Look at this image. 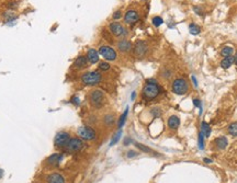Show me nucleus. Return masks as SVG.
<instances>
[{
    "instance_id": "6ab92c4d",
    "label": "nucleus",
    "mask_w": 237,
    "mask_h": 183,
    "mask_svg": "<svg viewBox=\"0 0 237 183\" xmlns=\"http://www.w3.org/2000/svg\"><path fill=\"white\" fill-rule=\"evenodd\" d=\"M235 59H234V56H227V57H224L223 59L221 60V67L223 69H228L231 66L234 64Z\"/></svg>"
},
{
    "instance_id": "a211bd4d",
    "label": "nucleus",
    "mask_w": 237,
    "mask_h": 183,
    "mask_svg": "<svg viewBox=\"0 0 237 183\" xmlns=\"http://www.w3.org/2000/svg\"><path fill=\"white\" fill-rule=\"evenodd\" d=\"M214 145H215V147L217 148V149L223 150V149H225V148L227 147V145H228V140H227V138L225 136H220L214 139Z\"/></svg>"
},
{
    "instance_id": "aec40b11",
    "label": "nucleus",
    "mask_w": 237,
    "mask_h": 183,
    "mask_svg": "<svg viewBox=\"0 0 237 183\" xmlns=\"http://www.w3.org/2000/svg\"><path fill=\"white\" fill-rule=\"evenodd\" d=\"M115 123V115L112 113H108L103 116V124L106 126H112Z\"/></svg>"
},
{
    "instance_id": "ddd939ff",
    "label": "nucleus",
    "mask_w": 237,
    "mask_h": 183,
    "mask_svg": "<svg viewBox=\"0 0 237 183\" xmlns=\"http://www.w3.org/2000/svg\"><path fill=\"white\" fill-rule=\"evenodd\" d=\"M117 48L120 51L121 53H126L131 52L133 49V44L131 43V41H128L126 38H123V40H120V41L117 43Z\"/></svg>"
},
{
    "instance_id": "c9c22d12",
    "label": "nucleus",
    "mask_w": 237,
    "mask_h": 183,
    "mask_svg": "<svg viewBox=\"0 0 237 183\" xmlns=\"http://www.w3.org/2000/svg\"><path fill=\"white\" fill-rule=\"evenodd\" d=\"M138 155H139V153L136 150H128L127 153H126V157L131 159V158H135V157H137Z\"/></svg>"
},
{
    "instance_id": "423d86ee",
    "label": "nucleus",
    "mask_w": 237,
    "mask_h": 183,
    "mask_svg": "<svg viewBox=\"0 0 237 183\" xmlns=\"http://www.w3.org/2000/svg\"><path fill=\"white\" fill-rule=\"evenodd\" d=\"M109 32L115 37H126L128 35V30L119 22H111L109 24Z\"/></svg>"
},
{
    "instance_id": "9b49d317",
    "label": "nucleus",
    "mask_w": 237,
    "mask_h": 183,
    "mask_svg": "<svg viewBox=\"0 0 237 183\" xmlns=\"http://www.w3.org/2000/svg\"><path fill=\"white\" fill-rule=\"evenodd\" d=\"M139 20V14L136 10L130 9L124 14V22L127 25H134Z\"/></svg>"
},
{
    "instance_id": "a878e982",
    "label": "nucleus",
    "mask_w": 237,
    "mask_h": 183,
    "mask_svg": "<svg viewBox=\"0 0 237 183\" xmlns=\"http://www.w3.org/2000/svg\"><path fill=\"white\" fill-rule=\"evenodd\" d=\"M189 31H190V34H192V35H198V34L201 33V27L198 24L192 23V24L189 25Z\"/></svg>"
},
{
    "instance_id": "1a4fd4ad",
    "label": "nucleus",
    "mask_w": 237,
    "mask_h": 183,
    "mask_svg": "<svg viewBox=\"0 0 237 183\" xmlns=\"http://www.w3.org/2000/svg\"><path fill=\"white\" fill-rule=\"evenodd\" d=\"M84 147V140L81 138H79V137H74V138H70L69 143L67 144L66 150L70 153H74L80 151Z\"/></svg>"
},
{
    "instance_id": "72a5a7b5",
    "label": "nucleus",
    "mask_w": 237,
    "mask_h": 183,
    "mask_svg": "<svg viewBox=\"0 0 237 183\" xmlns=\"http://www.w3.org/2000/svg\"><path fill=\"white\" fill-rule=\"evenodd\" d=\"M70 103L74 104L75 107H79L80 105V99L78 96H73L70 98Z\"/></svg>"
},
{
    "instance_id": "58836bf2",
    "label": "nucleus",
    "mask_w": 237,
    "mask_h": 183,
    "mask_svg": "<svg viewBox=\"0 0 237 183\" xmlns=\"http://www.w3.org/2000/svg\"><path fill=\"white\" fill-rule=\"evenodd\" d=\"M193 10H194V12H196V14H199V16H202V14H203V11H202V9L200 8L199 5L194 7Z\"/></svg>"
},
{
    "instance_id": "f8f14e48",
    "label": "nucleus",
    "mask_w": 237,
    "mask_h": 183,
    "mask_svg": "<svg viewBox=\"0 0 237 183\" xmlns=\"http://www.w3.org/2000/svg\"><path fill=\"white\" fill-rule=\"evenodd\" d=\"M64 158V155L62 153H55L53 155H51L49 157H47V159L45 160V164L47 166H51V167H56L62 162Z\"/></svg>"
},
{
    "instance_id": "79ce46f5",
    "label": "nucleus",
    "mask_w": 237,
    "mask_h": 183,
    "mask_svg": "<svg viewBox=\"0 0 237 183\" xmlns=\"http://www.w3.org/2000/svg\"><path fill=\"white\" fill-rule=\"evenodd\" d=\"M203 161H204L205 164H212L213 160H212V159H210V158H204V159H203Z\"/></svg>"
},
{
    "instance_id": "4468645a",
    "label": "nucleus",
    "mask_w": 237,
    "mask_h": 183,
    "mask_svg": "<svg viewBox=\"0 0 237 183\" xmlns=\"http://www.w3.org/2000/svg\"><path fill=\"white\" fill-rule=\"evenodd\" d=\"M88 64H89V62H88L87 57L84 56V55H80V56H78L75 59L74 64H73V67L75 69H77V70H82V69L87 68Z\"/></svg>"
},
{
    "instance_id": "2eb2a0df",
    "label": "nucleus",
    "mask_w": 237,
    "mask_h": 183,
    "mask_svg": "<svg viewBox=\"0 0 237 183\" xmlns=\"http://www.w3.org/2000/svg\"><path fill=\"white\" fill-rule=\"evenodd\" d=\"M45 181H46V183H66L65 177L57 172L47 174L46 178H45Z\"/></svg>"
},
{
    "instance_id": "a19ab883",
    "label": "nucleus",
    "mask_w": 237,
    "mask_h": 183,
    "mask_svg": "<svg viewBox=\"0 0 237 183\" xmlns=\"http://www.w3.org/2000/svg\"><path fill=\"white\" fill-rule=\"evenodd\" d=\"M191 80H192V82H193V85L194 87H198V81H196V78L194 76H191Z\"/></svg>"
},
{
    "instance_id": "393cba45",
    "label": "nucleus",
    "mask_w": 237,
    "mask_h": 183,
    "mask_svg": "<svg viewBox=\"0 0 237 183\" xmlns=\"http://www.w3.org/2000/svg\"><path fill=\"white\" fill-rule=\"evenodd\" d=\"M171 76H172V70L171 69H169V68H163L161 69V71H160V77L163 78V79H165V80H168V79H170L171 78Z\"/></svg>"
},
{
    "instance_id": "6e6552de",
    "label": "nucleus",
    "mask_w": 237,
    "mask_h": 183,
    "mask_svg": "<svg viewBox=\"0 0 237 183\" xmlns=\"http://www.w3.org/2000/svg\"><path fill=\"white\" fill-rule=\"evenodd\" d=\"M69 140H70V134L69 133H67V132H59V133L56 134V136L54 138V145L58 149H63V148H66Z\"/></svg>"
},
{
    "instance_id": "e433bc0d",
    "label": "nucleus",
    "mask_w": 237,
    "mask_h": 183,
    "mask_svg": "<svg viewBox=\"0 0 237 183\" xmlns=\"http://www.w3.org/2000/svg\"><path fill=\"white\" fill-rule=\"evenodd\" d=\"M193 105L196 107H199L200 109V114L202 113V104H201V101H200V99H193Z\"/></svg>"
},
{
    "instance_id": "dca6fc26",
    "label": "nucleus",
    "mask_w": 237,
    "mask_h": 183,
    "mask_svg": "<svg viewBox=\"0 0 237 183\" xmlns=\"http://www.w3.org/2000/svg\"><path fill=\"white\" fill-rule=\"evenodd\" d=\"M86 57H87L89 64H92V65H95V64L99 63V59H100V55H99V52L97 51V49L89 48V49H88V52H87V55H86Z\"/></svg>"
},
{
    "instance_id": "a18cd8bd",
    "label": "nucleus",
    "mask_w": 237,
    "mask_h": 183,
    "mask_svg": "<svg viewBox=\"0 0 237 183\" xmlns=\"http://www.w3.org/2000/svg\"><path fill=\"white\" fill-rule=\"evenodd\" d=\"M2 175H3V170H2V169H0V179L2 178Z\"/></svg>"
},
{
    "instance_id": "5701e85b",
    "label": "nucleus",
    "mask_w": 237,
    "mask_h": 183,
    "mask_svg": "<svg viewBox=\"0 0 237 183\" xmlns=\"http://www.w3.org/2000/svg\"><path fill=\"white\" fill-rule=\"evenodd\" d=\"M135 144V147L138 148L139 150L142 151V153H155V151L153 150V149H150L149 147H147V146H145L143 145V144H141V143H134Z\"/></svg>"
},
{
    "instance_id": "4c0bfd02",
    "label": "nucleus",
    "mask_w": 237,
    "mask_h": 183,
    "mask_svg": "<svg viewBox=\"0 0 237 183\" xmlns=\"http://www.w3.org/2000/svg\"><path fill=\"white\" fill-rule=\"evenodd\" d=\"M16 7H18V2H16V1H10V2H8L9 9H16Z\"/></svg>"
},
{
    "instance_id": "412c9836",
    "label": "nucleus",
    "mask_w": 237,
    "mask_h": 183,
    "mask_svg": "<svg viewBox=\"0 0 237 183\" xmlns=\"http://www.w3.org/2000/svg\"><path fill=\"white\" fill-rule=\"evenodd\" d=\"M127 115H128V107L125 109V111L123 112V114L120 116V118H119V122H117V128L121 129L123 127V125L125 124L126 122V118H127Z\"/></svg>"
},
{
    "instance_id": "f3484780",
    "label": "nucleus",
    "mask_w": 237,
    "mask_h": 183,
    "mask_svg": "<svg viewBox=\"0 0 237 183\" xmlns=\"http://www.w3.org/2000/svg\"><path fill=\"white\" fill-rule=\"evenodd\" d=\"M167 125H168L169 129H171V131H176L180 125L179 116H177V115H171V116H169L168 121H167Z\"/></svg>"
},
{
    "instance_id": "f257e3e1",
    "label": "nucleus",
    "mask_w": 237,
    "mask_h": 183,
    "mask_svg": "<svg viewBox=\"0 0 237 183\" xmlns=\"http://www.w3.org/2000/svg\"><path fill=\"white\" fill-rule=\"evenodd\" d=\"M163 92V89L155 79L146 80V83L142 89V99L143 101L149 102L158 98V96Z\"/></svg>"
},
{
    "instance_id": "7ed1b4c3",
    "label": "nucleus",
    "mask_w": 237,
    "mask_h": 183,
    "mask_svg": "<svg viewBox=\"0 0 237 183\" xmlns=\"http://www.w3.org/2000/svg\"><path fill=\"white\" fill-rule=\"evenodd\" d=\"M80 81L84 86L87 87H95L101 83L102 81V75L100 71L98 70H92V71H87L84 72L80 77Z\"/></svg>"
},
{
    "instance_id": "c03bdc74",
    "label": "nucleus",
    "mask_w": 237,
    "mask_h": 183,
    "mask_svg": "<svg viewBox=\"0 0 237 183\" xmlns=\"http://www.w3.org/2000/svg\"><path fill=\"white\" fill-rule=\"evenodd\" d=\"M234 59H235V62H234V63H235V64H236V65H237V52H236V54H235V56H234Z\"/></svg>"
},
{
    "instance_id": "cd10ccee",
    "label": "nucleus",
    "mask_w": 237,
    "mask_h": 183,
    "mask_svg": "<svg viewBox=\"0 0 237 183\" xmlns=\"http://www.w3.org/2000/svg\"><path fill=\"white\" fill-rule=\"evenodd\" d=\"M3 18H5V21L11 22V21H14V20L16 19V16L13 11H7V12L3 13Z\"/></svg>"
},
{
    "instance_id": "4be33fe9",
    "label": "nucleus",
    "mask_w": 237,
    "mask_h": 183,
    "mask_svg": "<svg viewBox=\"0 0 237 183\" xmlns=\"http://www.w3.org/2000/svg\"><path fill=\"white\" fill-rule=\"evenodd\" d=\"M201 133L204 135V137H210L211 135V127L206 122H202L201 123Z\"/></svg>"
},
{
    "instance_id": "b1692460",
    "label": "nucleus",
    "mask_w": 237,
    "mask_h": 183,
    "mask_svg": "<svg viewBox=\"0 0 237 183\" xmlns=\"http://www.w3.org/2000/svg\"><path fill=\"white\" fill-rule=\"evenodd\" d=\"M227 132H228V134L233 137H236L237 136V122H233L228 125L227 127Z\"/></svg>"
},
{
    "instance_id": "f704fd0d",
    "label": "nucleus",
    "mask_w": 237,
    "mask_h": 183,
    "mask_svg": "<svg viewBox=\"0 0 237 183\" xmlns=\"http://www.w3.org/2000/svg\"><path fill=\"white\" fill-rule=\"evenodd\" d=\"M122 16H123L122 11H121V10H117L114 13H113V16H112V19L115 20V21H117V20H120Z\"/></svg>"
},
{
    "instance_id": "bb28decb",
    "label": "nucleus",
    "mask_w": 237,
    "mask_h": 183,
    "mask_svg": "<svg viewBox=\"0 0 237 183\" xmlns=\"http://www.w3.org/2000/svg\"><path fill=\"white\" fill-rule=\"evenodd\" d=\"M233 53H234V48L232 46H225L222 48L221 51V55L224 57H227V56H232Z\"/></svg>"
},
{
    "instance_id": "c756f323",
    "label": "nucleus",
    "mask_w": 237,
    "mask_h": 183,
    "mask_svg": "<svg viewBox=\"0 0 237 183\" xmlns=\"http://www.w3.org/2000/svg\"><path fill=\"white\" fill-rule=\"evenodd\" d=\"M98 68H99V70H100V71H108V70H110L111 66H110L109 62L104 60V62H100V63H99Z\"/></svg>"
},
{
    "instance_id": "39448f33",
    "label": "nucleus",
    "mask_w": 237,
    "mask_h": 183,
    "mask_svg": "<svg viewBox=\"0 0 237 183\" xmlns=\"http://www.w3.org/2000/svg\"><path fill=\"white\" fill-rule=\"evenodd\" d=\"M99 55L103 57L104 60L106 62H114L117 58V53L114 48L109 45H101L98 49Z\"/></svg>"
},
{
    "instance_id": "2f4dec72",
    "label": "nucleus",
    "mask_w": 237,
    "mask_h": 183,
    "mask_svg": "<svg viewBox=\"0 0 237 183\" xmlns=\"http://www.w3.org/2000/svg\"><path fill=\"white\" fill-rule=\"evenodd\" d=\"M152 23H153L154 26L159 27L163 23V18H160V16H154L153 19H152Z\"/></svg>"
},
{
    "instance_id": "20e7f679",
    "label": "nucleus",
    "mask_w": 237,
    "mask_h": 183,
    "mask_svg": "<svg viewBox=\"0 0 237 183\" xmlns=\"http://www.w3.org/2000/svg\"><path fill=\"white\" fill-rule=\"evenodd\" d=\"M190 86L185 78H176L171 83V91L177 96H185L189 92Z\"/></svg>"
},
{
    "instance_id": "0eeeda50",
    "label": "nucleus",
    "mask_w": 237,
    "mask_h": 183,
    "mask_svg": "<svg viewBox=\"0 0 237 183\" xmlns=\"http://www.w3.org/2000/svg\"><path fill=\"white\" fill-rule=\"evenodd\" d=\"M77 134H78L79 138H81L82 140H86V142H91V140L95 139V131L90 127V126H80L77 129Z\"/></svg>"
},
{
    "instance_id": "f03ea898",
    "label": "nucleus",
    "mask_w": 237,
    "mask_h": 183,
    "mask_svg": "<svg viewBox=\"0 0 237 183\" xmlns=\"http://www.w3.org/2000/svg\"><path fill=\"white\" fill-rule=\"evenodd\" d=\"M88 102L93 109H101L106 103V94L100 89H93L88 93Z\"/></svg>"
},
{
    "instance_id": "c85d7f7f",
    "label": "nucleus",
    "mask_w": 237,
    "mask_h": 183,
    "mask_svg": "<svg viewBox=\"0 0 237 183\" xmlns=\"http://www.w3.org/2000/svg\"><path fill=\"white\" fill-rule=\"evenodd\" d=\"M150 114L153 115L154 118H160V116H161V114H163V111H161L160 107H153V109H150Z\"/></svg>"
},
{
    "instance_id": "473e14b6",
    "label": "nucleus",
    "mask_w": 237,
    "mask_h": 183,
    "mask_svg": "<svg viewBox=\"0 0 237 183\" xmlns=\"http://www.w3.org/2000/svg\"><path fill=\"white\" fill-rule=\"evenodd\" d=\"M198 142H199V149H201V150H203L204 149V135L202 134L201 132L199 133V139H198Z\"/></svg>"
},
{
    "instance_id": "9d476101",
    "label": "nucleus",
    "mask_w": 237,
    "mask_h": 183,
    "mask_svg": "<svg viewBox=\"0 0 237 183\" xmlns=\"http://www.w3.org/2000/svg\"><path fill=\"white\" fill-rule=\"evenodd\" d=\"M133 51L135 56L138 58H143L145 55L147 54L148 52V45L145 41H142V40H138V41L135 42L133 46Z\"/></svg>"
},
{
    "instance_id": "ea45409f",
    "label": "nucleus",
    "mask_w": 237,
    "mask_h": 183,
    "mask_svg": "<svg viewBox=\"0 0 237 183\" xmlns=\"http://www.w3.org/2000/svg\"><path fill=\"white\" fill-rule=\"evenodd\" d=\"M132 143V139L131 138H128V137H126L125 139H124V146H128L130 144Z\"/></svg>"
},
{
    "instance_id": "7c9ffc66",
    "label": "nucleus",
    "mask_w": 237,
    "mask_h": 183,
    "mask_svg": "<svg viewBox=\"0 0 237 183\" xmlns=\"http://www.w3.org/2000/svg\"><path fill=\"white\" fill-rule=\"evenodd\" d=\"M121 136H122V131H121V129H119V132H117V134H115L114 136L112 137L111 142H110V146H114L115 144H117V143L119 142V140H120Z\"/></svg>"
},
{
    "instance_id": "37998d69",
    "label": "nucleus",
    "mask_w": 237,
    "mask_h": 183,
    "mask_svg": "<svg viewBox=\"0 0 237 183\" xmlns=\"http://www.w3.org/2000/svg\"><path fill=\"white\" fill-rule=\"evenodd\" d=\"M135 97H136V93L133 92V93H132V96H131V100H134V99H135Z\"/></svg>"
}]
</instances>
